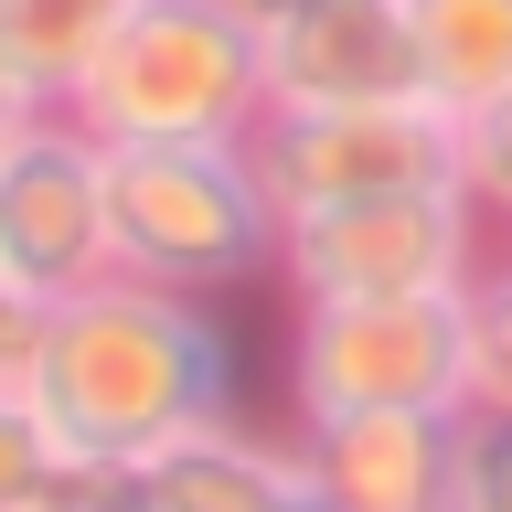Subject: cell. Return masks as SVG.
Listing matches in <instances>:
<instances>
[{
	"mask_svg": "<svg viewBox=\"0 0 512 512\" xmlns=\"http://www.w3.org/2000/svg\"><path fill=\"white\" fill-rule=\"evenodd\" d=\"M22 395L64 459H150L192 427L246 416L235 331L214 320V299L139 288V278H96L75 299H54Z\"/></svg>",
	"mask_w": 512,
	"mask_h": 512,
	"instance_id": "1",
	"label": "cell"
},
{
	"mask_svg": "<svg viewBox=\"0 0 512 512\" xmlns=\"http://www.w3.org/2000/svg\"><path fill=\"white\" fill-rule=\"evenodd\" d=\"M107 256H118V278L182 288V299L278 278V203L256 182V150L246 139L107 150Z\"/></svg>",
	"mask_w": 512,
	"mask_h": 512,
	"instance_id": "2",
	"label": "cell"
},
{
	"mask_svg": "<svg viewBox=\"0 0 512 512\" xmlns=\"http://www.w3.org/2000/svg\"><path fill=\"white\" fill-rule=\"evenodd\" d=\"M64 118H86L107 150H150V139H256L267 118V64H256L246 0H139L118 43L96 54Z\"/></svg>",
	"mask_w": 512,
	"mask_h": 512,
	"instance_id": "3",
	"label": "cell"
},
{
	"mask_svg": "<svg viewBox=\"0 0 512 512\" xmlns=\"http://www.w3.org/2000/svg\"><path fill=\"white\" fill-rule=\"evenodd\" d=\"M288 406L299 416H470V288L448 299H310L288 320Z\"/></svg>",
	"mask_w": 512,
	"mask_h": 512,
	"instance_id": "4",
	"label": "cell"
},
{
	"mask_svg": "<svg viewBox=\"0 0 512 512\" xmlns=\"http://www.w3.org/2000/svg\"><path fill=\"white\" fill-rule=\"evenodd\" d=\"M491 256H502V235L459 182L374 192V203L278 224V288L299 310L310 299H448V288H480Z\"/></svg>",
	"mask_w": 512,
	"mask_h": 512,
	"instance_id": "5",
	"label": "cell"
},
{
	"mask_svg": "<svg viewBox=\"0 0 512 512\" xmlns=\"http://www.w3.org/2000/svg\"><path fill=\"white\" fill-rule=\"evenodd\" d=\"M256 182L288 214H331V203H374V192H427L459 182L448 118L427 96H384V107H267L256 118Z\"/></svg>",
	"mask_w": 512,
	"mask_h": 512,
	"instance_id": "6",
	"label": "cell"
},
{
	"mask_svg": "<svg viewBox=\"0 0 512 512\" xmlns=\"http://www.w3.org/2000/svg\"><path fill=\"white\" fill-rule=\"evenodd\" d=\"M0 278H22L32 299H75V288L118 278L107 256V139L86 118H43L22 139H0Z\"/></svg>",
	"mask_w": 512,
	"mask_h": 512,
	"instance_id": "7",
	"label": "cell"
},
{
	"mask_svg": "<svg viewBox=\"0 0 512 512\" xmlns=\"http://www.w3.org/2000/svg\"><path fill=\"white\" fill-rule=\"evenodd\" d=\"M267 107H384L416 96L406 0H246Z\"/></svg>",
	"mask_w": 512,
	"mask_h": 512,
	"instance_id": "8",
	"label": "cell"
},
{
	"mask_svg": "<svg viewBox=\"0 0 512 512\" xmlns=\"http://www.w3.org/2000/svg\"><path fill=\"white\" fill-rule=\"evenodd\" d=\"M288 438L320 512H448L459 416H299Z\"/></svg>",
	"mask_w": 512,
	"mask_h": 512,
	"instance_id": "9",
	"label": "cell"
},
{
	"mask_svg": "<svg viewBox=\"0 0 512 512\" xmlns=\"http://www.w3.org/2000/svg\"><path fill=\"white\" fill-rule=\"evenodd\" d=\"M139 470H150V491H160L171 512H310L299 438H256L246 416H224V427H192V438L150 448Z\"/></svg>",
	"mask_w": 512,
	"mask_h": 512,
	"instance_id": "10",
	"label": "cell"
},
{
	"mask_svg": "<svg viewBox=\"0 0 512 512\" xmlns=\"http://www.w3.org/2000/svg\"><path fill=\"white\" fill-rule=\"evenodd\" d=\"M406 32H416V96L438 118L512 96V0H406Z\"/></svg>",
	"mask_w": 512,
	"mask_h": 512,
	"instance_id": "11",
	"label": "cell"
},
{
	"mask_svg": "<svg viewBox=\"0 0 512 512\" xmlns=\"http://www.w3.org/2000/svg\"><path fill=\"white\" fill-rule=\"evenodd\" d=\"M128 11L139 0H0V64L32 86V107H75Z\"/></svg>",
	"mask_w": 512,
	"mask_h": 512,
	"instance_id": "12",
	"label": "cell"
},
{
	"mask_svg": "<svg viewBox=\"0 0 512 512\" xmlns=\"http://www.w3.org/2000/svg\"><path fill=\"white\" fill-rule=\"evenodd\" d=\"M64 470H75V459H64L54 427L32 416V395H0V512H54Z\"/></svg>",
	"mask_w": 512,
	"mask_h": 512,
	"instance_id": "13",
	"label": "cell"
},
{
	"mask_svg": "<svg viewBox=\"0 0 512 512\" xmlns=\"http://www.w3.org/2000/svg\"><path fill=\"white\" fill-rule=\"evenodd\" d=\"M448 150H459V192L491 214V235H512V96L448 118Z\"/></svg>",
	"mask_w": 512,
	"mask_h": 512,
	"instance_id": "14",
	"label": "cell"
},
{
	"mask_svg": "<svg viewBox=\"0 0 512 512\" xmlns=\"http://www.w3.org/2000/svg\"><path fill=\"white\" fill-rule=\"evenodd\" d=\"M448 512H512V406H470V416H459Z\"/></svg>",
	"mask_w": 512,
	"mask_h": 512,
	"instance_id": "15",
	"label": "cell"
},
{
	"mask_svg": "<svg viewBox=\"0 0 512 512\" xmlns=\"http://www.w3.org/2000/svg\"><path fill=\"white\" fill-rule=\"evenodd\" d=\"M470 363H480V406H512V256H491L470 288Z\"/></svg>",
	"mask_w": 512,
	"mask_h": 512,
	"instance_id": "16",
	"label": "cell"
},
{
	"mask_svg": "<svg viewBox=\"0 0 512 512\" xmlns=\"http://www.w3.org/2000/svg\"><path fill=\"white\" fill-rule=\"evenodd\" d=\"M54 512H171L150 491V470L139 459H75L64 470V491H54Z\"/></svg>",
	"mask_w": 512,
	"mask_h": 512,
	"instance_id": "17",
	"label": "cell"
},
{
	"mask_svg": "<svg viewBox=\"0 0 512 512\" xmlns=\"http://www.w3.org/2000/svg\"><path fill=\"white\" fill-rule=\"evenodd\" d=\"M43 310H54V299H32L22 278H0V395H22V384H32V352H43Z\"/></svg>",
	"mask_w": 512,
	"mask_h": 512,
	"instance_id": "18",
	"label": "cell"
},
{
	"mask_svg": "<svg viewBox=\"0 0 512 512\" xmlns=\"http://www.w3.org/2000/svg\"><path fill=\"white\" fill-rule=\"evenodd\" d=\"M32 118H43V107H32V86H22V75H11V64H0V139H22Z\"/></svg>",
	"mask_w": 512,
	"mask_h": 512,
	"instance_id": "19",
	"label": "cell"
},
{
	"mask_svg": "<svg viewBox=\"0 0 512 512\" xmlns=\"http://www.w3.org/2000/svg\"><path fill=\"white\" fill-rule=\"evenodd\" d=\"M502 256H512V235H502Z\"/></svg>",
	"mask_w": 512,
	"mask_h": 512,
	"instance_id": "20",
	"label": "cell"
},
{
	"mask_svg": "<svg viewBox=\"0 0 512 512\" xmlns=\"http://www.w3.org/2000/svg\"><path fill=\"white\" fill-rule=\"evenodd\" d=\"M310 512H320V502H310Z\"/></svg>",
	"mask_w": 512,
	"mask_h": 512,
	"instance_id": "21",
	"label": "cell"
}]
</instances>
